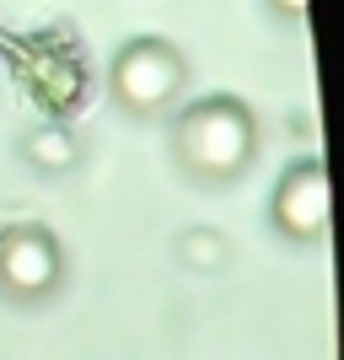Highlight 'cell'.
Masks as SVG:
<instances>
[{
    "label": "cell",
    "mask_w": 344,
    "mask_h": 360,
    "mask_svg": "<svg viewBox=\"0 0 344 360\" xmlns=\"http://www.w3.org/2000/svg\"><path fill=\"white\" fill-rule=\"evenodd\" d=\"M6 269H11L16 285H44L49 280V248L44 242H16L6 253Z\"/></svg>",
    "instance_id": "cell-2"
},
{
    "label": "cell",
    "mask_w": 344,
    "mask_h": 360,
    "mask_svg": "<svg viewBox=\"0 0 344 360\" xmlns=\"http://www.w3.org/2000/svg\"><path fill=\"white\" fill-rule=\"evenodd\" d=\"M124 86L135 91V97H156V91L167 86V60H156V54H135V60L124 65Z\"/></svg>",
    "instance_id": "cell-3"
},
{
    "label": "cell",
    "mask_w": 344,
    "mask_h": 360,
    "mask_svg": "<svg viewBox=\"0 0 344 360\" xmlns=\"http://www.w3.org/2000/svg\"><path fill=\"white\" fill-rule=\"evenodd\" d=\"M189 140H194L199 162L226 167V162H237V150H242V124H237V113H226V108H210V113H199V119H194Z\"/></svg>",
    "instance_id": "cell-1"
}]
</instances>
